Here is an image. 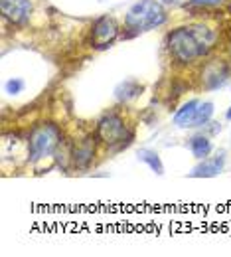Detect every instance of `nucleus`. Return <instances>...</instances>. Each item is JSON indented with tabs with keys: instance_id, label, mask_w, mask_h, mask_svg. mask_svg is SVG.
<instances>
[{
	"instance_id": "nucleus-1",
	"label": "nucleus",
	"mask_w": 231,
	"mask_h": 257,
	"mask_svg": "<svg viewBox=\"0 0 231 257\" xmlns=\"http://www.w3.org/2000/svg\"><path fill=\"white\" fill-rule=\"evenodd\" d=\"M213 40H215V34L209 32V28H203V26L178 28L168 36V48L176 62L192 64L209 50Z\"/></svg>"
},
{
	"instance_id": "nucleus-2",
	"label": "nucleus",
	"mask_w": 231,
	"mask_h": 257,
	"mask_svg": "<svg viewBox=\"0 0 231 257\" xmlns=\"http://www.w3.org/2000/svg\"><path fill=\"white\" fill-rule=\"evenodd\" d=\"M166 22V12L160 2L156 0H140L136 4H132L131 10L125 16V24L136 30V32H144V30H152L156 26H162Z\"/></svg>"
},
{
	"instance_id": "nucleus-3",
	"label": "nucleus",
	"mask_w": 231,
	"mask_h": 257,
	"mask_svg": "<svg viewBox=\"0 0 231 257\" xmlns=\"http://www.w3.org/2000/svg\"><path fill=\"white\" fill-rule=\"evenodd\" d=\"M60 141H62V135H60V128L56 125L46 123V125L36 127L30 135V141H28L30 159L32 161H42V159L50 157L60 147Z\"/></svg>"
},
{
	"instance_id": "nucleus-4",
	"label": "nucleus",
	"mask_w": 231,
	"mask_h": 257,
	"mask_svg": "<svg viewBox=\"0 0 231 257\" xmlns=\"http://www.w3.org/2000/svg\"><path fill=\"white\" fill-rule=\"evenodd\" d=\"M97 137L105 145H117L125 141L127 137V125L119 115H105L97 125Z\"/></svg>"
},
{
	"instance_id": "nucleus-5",
	"label": "nucleus",
	"mask_w": 231,
	"mask_h": 257,
	"mask_svg": "<svg viewBox=\"0 0 231 257\" xmlns=\"http://www.w3.org/2000/svg\"><path fill=\"white\" fill-rule=\"evenodd\" d=\"M0 10L4 18L14 24H24L30 18L32 2L30 0H0Z\"/></svg>"
},
{
	"instance_id": "nucleus-6",
	"label": "nucleus",
	"mask_w": 231,
	"mask_h": 257,
	"mask_svg": "<svg viewBox=\"0 0 231 257\" xmlns=\"http://www.w3.org/2000/svg\"><path fill=\"white\" fill-rule=\"evenodd\" d=\"M117 34H119L117 24H115L111 18L103 16V18H99V20L95 22V26H93L91 42H93L95 48H107V46L117 38Z\"/></svg>"
},
{
	"instance_id": "nucleus-7",
	"label": "nucleus",
	"mask_w": 231,
	"mask_h": 257,
	"mask_svg": "<svg viewBox=\"0 0 231 257\" xmlns=\"http://www.w3.org/2000/svg\"><path fill=\"white\" fill-rule=\"evenodd\" d=\"M223 166H225V153L221 151L211 159H203L192 170V176L194 178H211V176H217L223 170Z\"/></svg>"
},
{
	"instance_id": "nucleus-8",
	"label": "nucleus",
	"mask_w": 231,
	"mask_h": 257,
	"mask_svg": "<svg viewBox=\"0 0 231 257\" xmlns=\"http://www.w3.org/2000/svg\"><path fill=\"white\" fill-rule=\"evenodd\" d=\"M227 77H229V67L223 62H211L203 69V81L207 89H217L227 81Z\"/></svg>"
},
{
	"instance_id": "nucleus-9",
	"label": "nucleus",
	"mask_w": 231,
	"mask_h": 257,
	"mask_svg": "<svg viewBox=\"0 0 231 257\" xmlns=\"http://www.w3.org/2000/svg\"><path fill=\"white\" fill-rule=\"evenodd\" d=\"M93 155H95V145H93L91 139H85V141H81V143L75 147V151H73V161H75V164H77L79 168H85L89 162L93 161Z\"/></svg>"
},
{
	"instance_id": "nucleus-10",
	"label": "nucleus",
	"mask_w": 231,
	"mask_h": 257,
	"mask_svg": "<svg viewBox=\"0 0 231 257\" xmlns=\"http://www.w3.org/2000/svg\"><path fill=\"white\" fill-rule=\"evenodd\" d=\"M198 105H199V101H188V103H184V105L176 111V115H174V125L180 128L190 127L192 121H194V115H196Z\"/></svg>"
},
{
	"instance_id": "nucleus-11",
	"label": "nucleus",
	"mask_w": 231,
	"mask_h": 257,
	"mask_svg": "<svg viewBox=\"0 0 231 257\" xmlns=\"http://www.w3.org/2000/svg\"><path fill=\"white\" fill-rule=\"evenodd\" d=\"M140 91H142V85H140L138 81L127 79V81H123L121 85H117L115 95H117L119 101H131V99H134V97H138Z\"/></svg>"
},
{
	"instance_id": "nucleus-12",
	"label": "nucleus",
	"mask_w": 231,
	"mask_h": 257,
	"mask_svg": "<svg viewBox=\"0 0 231 257\" xmlns=\"http://www.w3.org/2000/svg\"><path fill=\"white\" fill-rule=\"evenodd\" d=\"M138 161L144 162V164H148L152 172H156V174H164V164H162L160 157H158L154 151H150V149H140V151H138Z\"/></svg>"
},
{
	"instance_id": "nucleus-13",
	"label": "nucleus",
	"mask_w": 231,
	"mask_h": 257,
	"mask_svg": "<svg viewBox=\"0 0 231 257\" xmlns=\"http://www.w3.org/2000/svg\"><path fill=\"white\" fill-rule=\"evenodd\" d=\"M190 149H192V155L199 159V161H203L209 153H211V143H209V139L207 137H203V135H196L192 141H190Z\"/></svg>"
},
{
	"instance_id": "nucleus-14",
	"label": "nucleus",
	"mask_w": 231,
	"mask_h": 257,
	"mask_svg": "<svg viewBox=\"0 0 231 257\" xmlns=\"http://www.w3.org/2000/svg\"><path fill=\"white\" fill-rule=\"evenodd\" d=\"M211 115H213V103H209V101L199 103L198 109H196V115H194V121H192L190 127H205L209 123Z\"/></svg>"
},
{
	"instance_id": "nucleus-15",
	"label": "nucleus",
	"mask_w": 231,
	"mask_h": 257,
	"mask_svg": "<svg viewBox=\"0 0 231 257\" xmlns=\"http://www.w3.org/2000/svg\"><path fill=\"white\" fill-rule=\"evenodd\" d=\"M22 89H24V81H22V79H18V77H14V79H10V81L6 83V91H8L10 95L22 93Z\"/></svg>"
},
{
	"instance_id": "nucleus-16",
	"label": "nucleus",
	"mask_w": 231,
	"mask_h": 257,
	"mask_svg": "<svg viewBox=\"0 0 231 257\" xmlns=\"http://www.w3.org/2000/svg\"><path fill=\"white\" fill-rule=\"evenodd\" d=\"M190 4H194V6H215V4H221V0H192Z\"/></svg>"
},
{
	"instance_id": "nucleus-17",
	"label": "nucleus",
	"mask_w": 231,
	"mask_h": 257,
	"mask_svg": "<svg viewBox=\"0 0 231 257\" xmlns=\"http://www.w3.org/2000/svg\"><path fill=\"white\" fill-rule=\"evenodd\" d=\"M160 2H164V4H170V6H176V4H180V0H160Z\"/></svg>"
},
{
	"instance_id": "nucleus-18",
	"label": "nucleus",
	"mask_w": 231,
	"mask_h": 257,
	"mask_svg": "<svg viewBox=\"0 0 231 257\" xmlns=\"http://www.w3.org/2000/svg\"><path fill=\"white\" fill-rule=\"evenodd\" d=\"M225 117H227V119H229V121H231V107H229V109H227V115H225Z\"/></svg>"
}]
</instances>
